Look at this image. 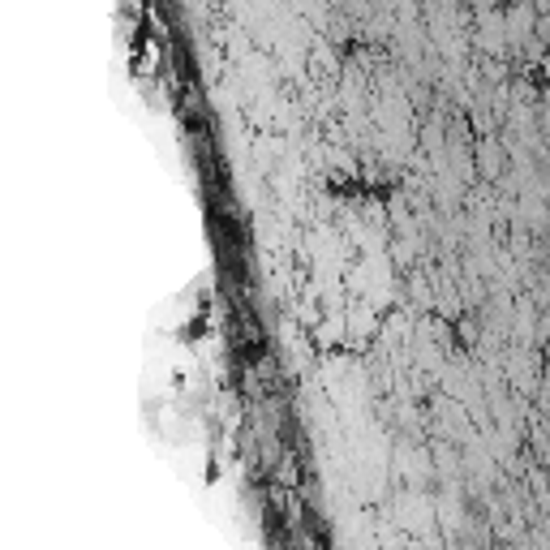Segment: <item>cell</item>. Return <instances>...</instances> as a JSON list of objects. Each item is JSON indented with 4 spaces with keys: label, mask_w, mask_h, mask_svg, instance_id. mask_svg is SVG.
<instances>
[{
    "label": "cell",
    "mask_w": 550,
    "mask_h": 550,
    "mask_svg": "<svg viewBox=\"0 0 550 550\" xmlns=\"http://www.w3.org/2000/svg\"><path fill=\"white\" fill-rule=\"evenodd\" d=\"M533 26H538V5H529V0H516V5L503 13V31H508L512 48H525L533 39Z\"/></svg>",
    "instance_id": "cell-1"
},
{
    "label": "cell",
    "mask_w": 550,
    "mask_h": 550,
    "mask_svg": "<svg viewBox=\"0 0 550 550\" xmlns=\"http://www.w3.org/2000/svg\"><path fill=\"white\" fill-rule=\"evenodd\" d=\"M482 164H486V177H499L503 172V151H499V142H482Z\"/></svg>",
    "instance_id": "cell-2"
}]
</instances>
